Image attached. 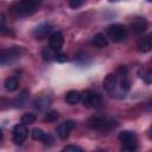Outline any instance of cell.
I'll list each match as a JSON object with an SVG mask.
<instances>
[{"label": "cell", "instance_id": "obj_1", "mask_svg": "<svg viewBox=\"0 0 152 152\" xmlns=\"http://www.w3.org/2000/svg\"><path fill=\"white\" fill-rule=\"evenodd\" d=\"M87 125L91 129L99 131V132H109L116 126L114 120L106 116H91L88 119Z\"/></svg>", "mask_w": 152, "mask_h": 152}, {"label": "cell", "instance_id": "obj_2", "mask_svg": "<svg viewBox=\"0 0 152 152\" xmlns=\"http://www.w3.org/2000/svg\"><path fill=\"white\" fill-rule=\"evenodd\" d=\"M38 4L32 0H23V1H17L11 5L10 10L12 13L17 15H31L37 11Z\"/></svg>", "mask_w": 152, "mask_h": 152}, {"label": "cell", "instance_id": "obj_3", "mask_svg": "<svg viewBox=\"0 0 152 152\" xmlns=\"http://www.w3.org/2000/svg\"><path fill=\"white\" fill-rule=\"evenodd\" d=\"M119 139L122 142L120 152H135L138 148V138L131 131H122L119 133Z\"/></svg>", "mask_w": 152, "mask_h": 152}, {"label": "cell", "instance_id": "obj_4", "mask_svg": "<svg viewBox=\"0 0 152 152\" xmlns=\"http://www.w3.org/2000/svg\"><path fill=\"white\" fill-rule=\"evenodd\" d=\"M127 37V28L122 24H112L107 28V38L114 43H120Z\"/></svg>", "mask_w": 152, "mask_h": 152}, {"label": "cell", "instance_id": "obj_5", "mask_svg": "<svg viewBox=\"0 0 152 152\" xmlns=\"http://www.w3.org/2000/svg\"><path fill=\"white\" fill-rule=\"evenodd\" d=\"M81 102L87 108H100L102 104V99L95 91L84 90L81 93Z\"/></svg>", "mask_w": 152, "mask_h": 152}, {"label": "cell", "instance_id": "obj_6", "mask_svg": "<svg viewBox=\"0 0 152 152\" xmlns=\"http://www.w3.org/2000/svg\"><path fill=\"white\" fill-rule=\"evenodd\" d=\"M21 55V49L18 46H12L8 49H2L0 53V64L6 65L17 61Z\"/></svg>", "mask_w": 152, "mask_h": 152}, {"label": "cell", "instance_id": "obj_7", "mask_svg": "<svg viewBox=\"0 0 152 152\" xmlns=\"http://www.w3.org/2000/svg\"><path fill=\"white\" fill-rule=\"evenodd\" d=\"M28 135V129L26 127V125L24 124H18L13 127V131H12V140L15 145H21L25 139L27 138Z\"/></svg>", "mask_w": 152, "mask_h": 152}, {"label": "cell", "instance_id": "obj_8", "mask_svg": "<svg viewBox=\"0 0 152 152\" xmlns=\"http://www.w3.org/2000/svg\"><path fill=\"white\" fill-rule=\"evenodd\" d=\"M116 77H118V86H120V89L122 91H128L131 89V82L128 78L127 68L125 65H120L118 68Z\"/></svg>", "mask_w": 152, "mask_h": 152}, {"label": "cell", "instance_id": "obj_9", "mask_svg": "<svg viewBox=\"0 0 152 152\" xmlns=\"http://www.w3.org/2000/svg\"><path fill=\"white\" fill-rule=\"evenodd\" d=\"M76 126L75 121L72 120H68V121H64L62 124H59L57 127H56V133L58 135L59 139H66L69 135H70V132L72 131V128Z\"/></svg>", "mask_w": 152, "mask_h": 152}, {"label": "cell", "instance_id": "obj_10", "mask_svg": "<svg viewBox=\"0 0 152 152\" xmlns=\"http://www.w3.org/2000/svg\"><path fill=\"white\" fill-rule=\"evenodd\" d=\"M31 137H32V139L33 140H39V141H42L44 145H48V146H51V145H53V138L50 135V134H48V133H45L43 129H40V128H33L32 131H31Z\"/></svg>", "mask_w": 152, "mask_h": 152}, {"label": "cell", "instance_id": "obj_11", "mask_svg": "<svg viewBox=\"0 0 152 152\" xmlns=\"http://www.w3.org/2000/svg\"><path fill=\"white\" fill-rule=\"evenodd\" d=\"M129 26H131V30L135 34H140L147 28V21H146V19L144 17H135L131 21Z\"/></svg>", "mask_w": 152, "mask_h": 152}, {"label": "cell", "instance_id": "obj_12", "mask_svg": "<svg viewBox=\"0 0 152 152\" xmlns=\"http://www.w3.org/2000/svg\"><path fill=\"white\" fill-rule=\"evenodd\" d=\"M63 43H64V37H63L62 32L56 31V32L51 33V36L49 38V48H51L55 51H59Z\"/></svg>", "mask_w": 152, "mask_h": 152}, {"label": "cell", "instance_id": "obj_13", "mask_svg": "<svg viewBox=\"0 0 152 152\" xmlns=\"http://www.w3.org/2000/svg\"><path fill=\"white\" fill-rule=\"evenodd\" d=\"M118 87V77H116V74H108L104 80H103V89L107 91V93H113L115 90V88Z\"/></svg>", "mask_w": 152, "mask_h": 152}, {"label": "cell", "instance_id": "obj_14", "mask_svg": "<svg viewBox=\"0 0 152 152\" xmlns=\"http://www.w3.org/2000/svg\"><path fill=\"white\" fill-rule=\"evenodd\" d=\"M51 28H52V26H51L50 24L43 23V24L38 25V26L33 30L32 34H33V37H34L36 39H43V38H45V37L48 36V33L51 31Z\"/></svg>", "mask_w": 152, "mask_h": 152}, {"label": "cell", "instance_id": "obj_15", "mask_svg": "<svg viewBox=\"0 0 152 152\" xmlns=\"http://www.w3.org/2000/svg\"><path fill=\"white\" fill-rule=\"evenodd\" d=\"M50 103H51V99H50V96H48V95L38 96V97L34 100V102H33L34 108L38 109V110H45V109H48L49 106H50Z\"/></svg>", "mask_w": 152, "mask_h": 152}, {"label": "cell", "instance_id": "obj_16", "mask_svg": "<svg viewBox=\"0 0 152 152\" xmlns=\"http://www.w3.org/2000/svg\"><path fill=\"white\" fill-rule=\"evenodd\" d=\"M65 101L69 104H76L81 102V93L77 90H70L65 95Z\"/></svg>", "mask_w": 152, "mask_h": 152}, {"label": "cell", "instance_id": "obj_17", "mask_svg": "<svg viewBox=\"0 0 152 152\" xmlns=\"http://www.w3.org/2000/svg\"><path fill=\"white\" fill-rule=\"evenodd\" d=\"M91 43H93V45H95L97 48H104L108 45V38L103 33H97L94 36Z\"/></svg>", "mask_w": 152, "mask_h": 152}, {"label": "cell", "instance_id": "obj_18", "mask_svg": "<svg viewBox=\"0 0 152 152\" xmlns=\"http://www.w3.org/2000/svg\"><path fill=\"white\" fill-rule=\"evenodd\" d=\"M4 87L7 91H14L19 87V81L17 77H7L4 82Z\"/></svg>", "mask_w": 152, "mask_h": 152}, {"label": "cell", "instance_id": "obj_19", "mask_svg": "<svg viewBox=\"0 0 152 152\" xmlns=\"http://www.w3.org/2000/svg\"><path fill=\"white\" fill-rule=\"evenodd\" d=\"M137 46H138V50H139V51H141V52H148V51H151V50H152V48L150 46V44L147 43V40H146V38H145V37H144V38H141V39H139V42H138Z\"/></svg>", "mask_w": 152, "mask_h": 152}, {"label": "cell", "instance_id": "obj_20", "mask_svg": "<svg viewBox=\"0 0 152 152\" xmlns=\"http://www.w3.org/2000/svg\"><path fill=\"white\" fill-rule=\"evenodd\" d=\"M57 52L58 51H55L51 48H46V49L43 50V57H44L45 61H52V59H56Z\"/></svg>", "mask_w": 152, "mask_h": 152}, {"label": "cell", "instance_id": "obj_21", "mask_svg": "<svg viewBox=\"0 0 152 152\" xmlns=\"http://www.w3.org/2000/svg\"><path fill=\"white\" fill-rule=\"evenodd\" d=\"M36 119H37L36 114H33V113H26V114H24L21 116V120L20 121L24 125H30V124H33L36 121Z\"/></svg>", "mask_w": 152, "mask_h": 152}, {"label": "cell", "instance_id": "obj_22", "mask_svg": "<svg viewBox=\"0 0 152 152\" xmlns=\"http://www.w3.org/2000/svg\"><path fill=\"white\" fill-rule=\"evenodd\" d=\"M58 119V113L56 110H50L46 113L45 115V121H49V122H52V121H56Z\"/></svg>", "mask_w": 152, "mask_h": 152}, {"label": "cell", "instance_id": "obj_23", "mask_svg": "<svg viewBox=\"0 0 152 152\" xmlns=\"http://www.w3.org/2000/svg\"><path fill=\"white\" fill-rule=\"evenodd\" d=\"M61 152H83V150L76 145H66Z\"/></svg>", "mask_w": 152, "mask_h": 152}, {"label": "cell", "instance_id": "obj_24", "mask_svg": "<svg viewBox=\"0 0 152 152\" xmlns=\"http://www.w3.org/2000/svg\"><path fill=\"white\" fill-rule=\"evenodd\" d=\"M142 78H144V82H145L146 84H152V69L147 70V71L144 74Z\"/></svg>", "mask_w": 152, "mask_h": 152}, {"label": "cell", "instance_id": "obj_25", "mask_svg": "<svg viewBox=\"0 0 152 152\" xmlns=\"http://www.w3.org/2000/svg\"><path fill=\"white\" fill-rule=\"evenodd\" d=\"M66 59H68V56H66L65 53L58 51L57 55H56V59H55V61H57V62H59V63H64V62H66Z\"/></svg>", "mask_w": 152, "mask_h": 152}, {"label": "cell", "instance_id": "obj_26", "mask_svg": "<svg viewBox=\"0 0 152 152\" xmlns=\"http://www.w3.org/2000/svg\"><path fill=\"white\" fill-rule=\"evenodd\" d=\"M82 5H83V1H81V0H70V1H69V6H70L71 8H74V10L78 8V7L82 6Z\"/></svg>", "mask_w": 152, "mask_h": 152}, {"label": "cell", "instance_id": "obj_27", "mask_svg": "<svg viewBox=\"0 0 152 152\" xmlns=\"http://www.w3.org/2000/svg\"><path fill=\"white\" fill-rule=\"evenodd\" d=\"M145 38H146V40H147V43L150 44V46L152 48V32H151V33H148V34H147V36H146Z\"/></svg>", "mask_w": 152, "mask_h": 152}, {"label": "cell", "instance_id": "obj_28", "mask_svg": "<svg viewBox=\"0 0 152 152\" xmlns=\"http://www.w3.org/2000/svg\"><path fill=\"white\" fill-rule=\"evenodd\" d=\"M148 137L152 139V126L150 127V129H148Z\"/></svg>", "mask_w": 152, "mask_h": 152}, {"label": "cell", "instance_id": "obj_29", "mask_svg": "<svg viewBox=\"0 0 152 152\" xmlns=\"http://www.w3.org/2000/svg\"><path fill=\"white\" fill-rule=\"evenodd\" d=\"M97 152H106V151H103V150H99Z\"/></svg>", "mask_w": 152, "mask_h": 152}]
</instances>
